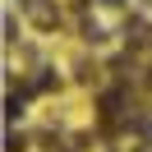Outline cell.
I'll use <instances>...</instances> for the list:
<instances>
[{"label": "cell", "mask_w": 152, "mask_h": 152, "mask_svg": "<svg viewBox=\"0 0 152 152\" xmlns=\"http://www.w3.org/2000/svg\"><path fill=\"white\" fill-rule=\"evenodd\" d=\"M83 37H88V42H106V32L97 28V23H83Z\"/></svg>", "instance_id": "cell-1"}]
</instances>
